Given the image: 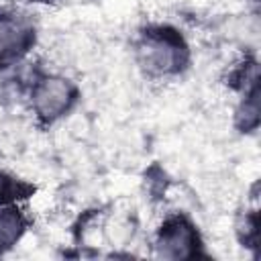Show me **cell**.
<instances>
[{
	"instance_id": "obj_6",
	"label": "cell",
	"mask_w": 261,
	"mask_h": 261,
	"mask_svg": "<svg viewBox=\"0 0 261 261\" xmlns=\"http://www.w3.org/2000/svg\"><path fill=\"white\" fill-rule=\"evenodd\" d=\"M18 188L20 184H16L14 177H8L6 173L0 171V198L2 200H12V198H18Z\"/></svg>"
},
{
	"instance_id": "obj_3",
	"label": "cell",
	"mask_w": 261,
	"mask_h": 261,
	"mask_svg": "<svg viewBox=\"0 0 261 261\" xmlns=\"http://www.w3.org/2000/svg\"><path fill=\"white\" fill-rule=\"evenodd\" d=\"M35 41V29L14 14L0 16V67L18 61Z\"/></svg>"
},
{
	"instance_id": "obj_4",
	"label": "cell",
	"mask_w": 261,
	"mask_h": 261,
	"mask_svg": "<svg viewBox=\"0 0 261 261\" xmlns=\"http://www.w3.org/2000/svg\"><path fill=\"white\" fill-rule=\"evenodd\" d=\"M157 245L165 257H186L194 253L192 247L196 245V232L184 218H171L161 226Z\"/></svg>"
},
{
	"instance_id": "obj_5",
	"label": "cell",
	"mask_w": 261,
	"mask_h": 261,
	"mask_svg": "<svg viewBox=\"0 0 261 261\" xmlns=\"http://www.w3.org/2000/svg\"><path fill=\"white\" fill-rule=\"evenodd\" d=\"M24 230V222L16 210H2L0 212V251L8 249Z\"/></svg>"
},
{
	"instance_id": "obj_7",
	"label": "cell",
	"mask_w": 261,
	"mask_h": 261,
	"mask_svg": "<svg viewBox=\"0 0 261 261\" xmlns=\"http://www.w3.org/2000/svg\"><path fill=\"white\" fill-rule=\"evenodd\" d=\"M29 2H49V0H29Z\"/></svg>"
},
{
	"instance_id": "obj_1",
	"label": "cell",
	"mask_w": 261,
	"mask_h": 261,
	"mask_svg": "<svg viewBox=\"0 0 261 261\" xmlns=\"http://www.w3.org/2000/svg\"><path fill=\"white\" fill-rule=\"evenodd\" d=\"M188 57L186 43L171 29H151L143 33L137 45V59L141 67L153 75L175 73L184 67Z\"/></svg>"
},
{
	"instance_id": "obj_2",
	"label": "cell",
	"mask_w": 261,
	"mask_h": 261,
	"mask_svg": "<svg viewBox=\"0 0 261 261\" xmlns=\"http://www.w3.org/2000/svg\"><path fill=\"white\" fill-rule=\"evenodd\" d=\"M75 100V88L63 77H45L33 86L35 112L45 120H55L69 110Z\"/></svg>"
}]
</instances>
